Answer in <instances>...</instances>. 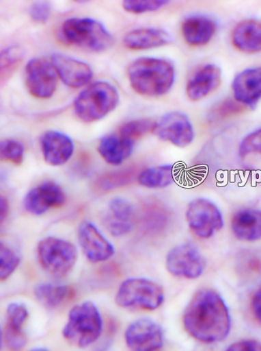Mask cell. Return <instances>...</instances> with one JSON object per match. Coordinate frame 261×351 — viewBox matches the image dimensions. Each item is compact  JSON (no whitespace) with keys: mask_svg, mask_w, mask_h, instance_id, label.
<instances>
[{"mask_svg":"<svg viewBox=\"0 0 261 351\" xmlns=\"http://www.w3.org/2000/svg\"><path fill=\"white\" fill-rule=\"evenodd\" d=\"M239 154L242 158L250 155L261 156V128L244 138L240 145Z\"/></svg>","mask_w":261,"mask_h":351,"instance_id":"obj_33","label":"cell"},{"mask_svg":"<svg viewBox=\"0 0 261 351\" xmlns=\"http://www.w3.org/2000/svg\"><path fill=\"white\" fill-rule=\"evenodd\" d=\"M25 75L27 88L32 96L48 99L55 93L58 73L52 61L45 58L32 59L27 64Z\"/></svg>","mask_w":261,"mask_h":351,"instance_id":"obj_9","label":"cell"},{"mask_svg":"<svg viewBox=\"0 0 261 351\" xmlns=\"http://www.w3.org/2000/svg\"><path fill=\"white\" fill-rule=\"evenodd\" d=\"M156 134L162 141L184 148L192 143L194 130L189 119L184 114L174 112L167 114L159 122Z\"/></svg>","mask_w":261,"mask_h":351,"instance_id":"obj_13","label":"cell"},{"mask_svg":"<svg viewBox=\"0 0 261 351\" xmlns=\"http://www.w3.org/2000/svg\"><path fill=\"white\" fill-rule=\"evenodd\" d=\"M102 321L99 309L91 301L73 307L63 330V336L79 348L91 346L100 338Z\"/></svg>","mask_w":261,"mask_h":351,"instance_id":"obj_3","label":"cell"},{"mask_svg":"<svg viewBox=\"0 0 261 351\" xmlns=\"http://www.w3.org/2000/svg\"><path fill=\"white\" fill-rule=\"evenodd\" d=\"M184 328L202 342L224 340L231 330V317L224 300L217 292L202 289L195 293L184 314Z\"/></svg>","mask_w":261,"mask_h":351,"instance_id":"obj_1","label":"cell"},{"mask_svg":"<svg viewBox=\"0 0 261 351\" xmlns=\"http://www.w3.org/2000/svg\"><path fill=\"white\" fill-rule=\"evenodd\" d=\"M35 295L40 303L50 308H59L76 295L75 289L67 285L40 284L35 289Z\"/></svg>","mask_w":261,"mask_h":351,"instance_id":"obj_25","label":"cell"},{"mask_svg":"<svg viewBox=\"0 0 261 351\" xmlns=\"http://www.w3.org/2000/svg\"><path fill=\"white\" fill-rule=\"evenodd\" d=\"M127 346L135 351H152L164 346V334L156 322L141 318L130 324L126 331Z\"/></svg>","mask_w":261,"mask_h":351,"instance_id":"obj_11","label":"cell"},{"mask_svg":"<svg viewBox=\"0 0 261 351\" xmlns=\"http://www.w3.org/2000/svg\"><path fill=\"white\" fill-rule=\"evenodd\" d=\"M10 214V203L9 201L5 197H1L0 199V221L1 223L7 218Z\"/></svg>","mask_w":261,"mask_h":351,"instance_id":"obj_40","label":"cell"},{"mask_svg":"<svg viewBox=\"0 0 261 351\" xmlns=\"http://www.w3.org/2000/svg\"><path fill=\"white\" fill-rule=\"evenodd\" d=\"M135 141L118 134L103 136L98 145L102 158L109 165L119 166L132 155Z\"/></svg>","mask_w":261,"mask_h":351,"instance_id":"obj_20","label":"cell"},{"mask_svg":"<svg viewBox=\"0 0 261 351\" xmlns=\"http://www.w3.org/2000/svg\"><path fill=\"white\" fill-rule=\"evenodd\" d=\"M135 210L133 204L122 198H114L109 206L105 225L113 236L121 237L133 230Z\"/></svg>","mask_w":261,"mask_h":351,"instance_id":"obj_19","label":"cell"},{"mask_svg":"<svg viewBox=\"0 0 261 351\" xmlns=\"http://www.w3.org/2000/svg\"><path fill=\"white\" fill-rule=\"evenodd\" d=\"M221 83V70L215 64H208L193 73L187 82L186 93L191 101H198L216 91Z\"/></svg>","mask_w":261,"mask_h":351,"instance_id":"obj_17","label":"cell"},{"mask_svg":"<svg viewBox=\"0 0 261 351\" xmlns=\"http://www.w3.org/2000/svg\"><path fill=\"white\" fill-rule=\"evenodd\" d=\"M165 300L162 288L156 283L141 278H133L122 282L117 293L115 301L122 308H139L156 310Z\"/></svg>","mask_w":261,"mask_h":351,"instance_id":"obj_7","label":"cell"},{"mask_svg":"<svg viewBox=\"0 0 261 351\" xmlns=\"http://www.w3.org/2000/svg\"><path fill=\"white\" fill-rule=\"evenodd\" d=\"M51 14V5L44 1L36 2L30 7L29 14L32 20L38 23H46Z\"/></svg>","mask_w":261,"mask_h":351,"instance_id":"obj_37","label":"cell"},{"mask_svg":"<svg viewBox=\"0 0 261 351\" xmlns=\"http://www.w3.org/2000/svg\"><path fill=\"white\" fill-rule=\"evenodd\" d=\"M169 3L166 0H126L122 6L128 12L143 14L157 11Z\"/></svg>","mask_w":261,"mask_h":351,"instance_id":"obj_30","label":"cell"},{"mask_svg":"<svg viewBox=\"0 0 261 351\" xmlns=\"http://www.w3.org/2000/svg\"><path fill=\"white\" fill-rule=\"evenodd\" d=\"M245 110H246V107L241 103L236 100L227 99L217 106L212 112V117L217 119H223L238 115Z\"/></svg>","mask_w":261,"mask_h":351,"instance_id":"obj_34","label":"cell"},{"mask_svg":"<svg viewBox=\"0 0 261 351\" xmlns=\"http://www.w3.org/2000/svg\"><path fill=\"white\" fill-rule=\"evenodd\" d=\"M62 32L68 43L94 52L108 50L113 38L101 23L91 19H70L65 21Z\"/></svg>","mask_w":261,"mask_h":351,"instance_id":"obj_5","label":"cell"},{"mask_svg":"<svg viewBox=\"0 0 261 351\" xmlns=\"http://www.w3.org/2000/svg\"><path fill=\"white\" fill-rule=\"evenodd\" d=\"M230 351H261V344L256 340H244L236 342L228 347Z\"/></svg>","mask_w":261,"mask_h":351,"instance_id":"obj_38","label":"cell"},{"mask_svg":"<svg viewBox=\"0 0 261 351\" xmlns=\"http://www.w3.org/2000/svg\"><path fill=\"white\" fill-rule=\"evenodd\" d=\"M119 94L106 82H97L81 92L74 102L76 115L85 122L99 121L117 108Z\"/></svg>","mask_w":261,"mask_h":351,"instance_id":"obj_4","label":"cell"},{"mask_svg":"<svg viewBox=\"0 0 261 351\" xmlns=\"http://www.w3.org/2000/svg\"><path fill=\"white\" fill-rule=\"evenodd\" d=\"M233 45L242 52L256 53L261 52V21H243L232 32Z\"/></svg>","mask_w":261,"mask_h":351,"instance_id":"obj_22","label":"cell"},{"mask_svg":"<svg viewBox=\"0 0 261 351\" xmlns=\"http://www.w3.org/2000/svg\"><path fill=\"white\" fill-rule=\"evenodd\" d=\"M216 23L204 16H192L184 21L182 32L185 42L194 47L206 45L215 36Z\"/></svg>","mask_w":261,"mask_h":351,"instance_id":"obj_21","label":"cell"},{"mask_svg":"<svg viewBox=\"0 0 261 351\" xmlns=\"http://www.w3.org/2000/svg\"><path fill=\"white\" fill-rule=\"evenodd\" d=\"M186 218L191 231L202 239L211 238L224 224L221 211L215 203L204 198L189 204Z\"/></svg>","mask_w":261,"mask_h":351,"instance_id":"obj_8","label":"cell"},{"mask_svg":"<svg viewBox=\"0 0 261 351\" xmlns=\"http://www.w3.org/2000/svg\"><path fill=\"white\" fill-rule=\"evenodd\" d=\"M251 308L255 319L261 324V287L256 290L251 298Z\"/></svg>","mask_w":261,"mask_h":351,"instance_id":"obj_39","label":"cell"},{"mask_svg":"<svg viewBox=\"0 0 261 351\" xmlns=\"http://www.w3.org/2000/svg\"><path fill=\"white\" fill-rule=\"evenodd\" d=\"M20 264V258L17 253L1 243L0 248V278L5 280L15 271Z\"/></svg>","mask_w":261,"mask_h":351,"instance_id":"obj_29","label":"cell"},{"mask_svg":"<svg viewBox=\"0 0 261 351\" xmlns=\"http://www.w3.org/2000/svg\"><path fill=\"white\" fill-rule=\"evenodd\" d=\"M52 62L61 80L69 87H83L93 77V71L87 64L72 57L55 53L52 56Z\"/></svg>","mask_w":261,"mask_h":351,"instance_id":"obj_16","label":"cell"},{"mask_svg":"<svg viewBox=\"0 0 261 351\" xmlns=\"http://www.w3.org/2000/svg\"><path fill=\"white\" fill-rule=\"evenodd\" d=\"M176 171L172 165L146 169L138 175V182L148 189H165L175 181Z\"/></svg>","mask_w":261,"mask_h":351,"instance_id":"obj_26","label":"cell"},{"mask_svg":"<svg viewBox=\"0 0 261 351\" xmlns=\"http://www.w3.org/2000/svg\"><path fill=\"white\" fill-rule=\"evenodd\" d=\"M232 228L236 238L247 242L261 239V211L247 209L236 213L232 218Z\"/></svg>","mask_w":261,"mask_h":351,"instance_id":"obj_24","label":"cell"},{"mask_svg":"<svg viewBox=\"0 0 261 351\" xmlns=\"http://www.w3.org/2000/svg\"><path fill=\"white\" fill-rule=\"evenodd\" d=\"M78 238L84 254L92 263H102L113 255V245L92 223L85 221L80 225Z\"/></svg>","mask_w":261,"mask_h":351,"instance_id":"obj_14","label":"cell"},{"mask_svg":"<svg viewBox=\"0 0 261 351\" xmlns=\"http://www.w3.org/2000/svg\"><path fill=\"white\" fill-rule=\"evenodd\" d=\"M1 157L15 166L20 165L23 160L24 149L23 145L16 141L5 140L0 145Z\"/></svg>","mask_w":261,"mask_h":351,"instance_id":"obj_32","label":"cell"},{"mask_svg":"<svg viewBox=\"0 0 261 351\" xmlns=\"http://www.w3.org/2000/svg\"><path fill=\"white\" fill-rule=\"evenodd\" d=\"M133 178L134 174L129 171L105 175L96 182V189L102 192H107L129 184Z\"/></svg>","mask_w":261,"mask_h":351,"instance_id":"obj_28","label":"cell"},{"mask_svg":"<svg viewBox=\"0 0 261 351\" xmlns=\"http://www.w3.org/2000/svg\"><path fill=\"white\" fill-rule=\"evenodd\" d=\"M206 263L199 250L191 243H183L171 250L167 256L168 271L177 277L197 279L205 270Z\"/></svg>","mask_w":261,"mask_h":351,"instance_id":"obj_10","label":"cell"},{"mask_svg":"<svg viewBox=\"0 0 261 351\" xmlns=\"http://www.w3.org/2000/svg\"><path fill=\"white\" fill-rule=\"evenodd\" d=\"M128 77L136 93L146 96H161L172 88L175 69L167 60L142 57L130 64Z\"/></svg>","mask_w":261,"mask_h":351,"instance_id":"obj_2","label":"cell"},{"mask_svg":"<svg viewBox=\"0 0 261 351\" xmlns=\"http://www.w3.org/2000/svg\"><path fill=\"white\" fill-rule=\"evenodd\" d=\"M157 125V122L151 119L130 121L120 128L119 134L128 140L136 141L138 138L154 133Z\"/></svg>","mask_w":261,"mask_h":351,"instance_id":"obj_27","label":"cell"},{"mask_svg":"<svg viewBox=\"0 0 261 351\" xmlns=\"http://www.w3.org/2000/svg\"><path fill=\"white\" fill-rule=\"evenodd\" d=\"M9 323L13 328L21 329L23 324L27 320L29 311L23 304L12 303L7 308Z\"/></svg>","mask_w":261,"mask_h":351,"instance_id":"obj_35","label":"cell"},{"mask_svg":"<svg viewBox=\"0 0 261 351\" xmlns=\"http://www.w3.org/2000/svg\"><path fill=\"white\" fill-rule=\"evenodd\" d=\"M234 99L251 108L261 100V68L244 70L233 81Z\"/></svg>","mask_w":261,"mask_h":351,"instance_id":"obj_18","label":"cell"},{"mask_svg":"<svg viewBox=\"0 0 261 351\" xmlns=\"http://www.w3.org/2000/svg\"><path fill=\"white\" fill-rule=\"evenodd\" d=\"M4 339L8 347L17 350L25 347L27 341L25 335L23 334L21 329L13 328L10 324H8L5 328Z\"/></svg>","mask_w":261,"mask_h":351,"instance_id":"obj_36","label":"cell"},{"mask_svg":"<svg viewBox=\"0 0 261 351\" xmlns=\"http://www.w3.org/2000/svg\"><path fill=\"white\" fill-rule=\"evenodd\" d=\"M66 197L61 187L53 182H45L31 189L23 200L29 214L40 216L52 208L61 207Z\"/></svg>","mask_w":261,"mask_h":351,"instance_id":"obj_12","label":"cell"},{"mask_svg":"<svg viewBox=\"0 0 261 351\" xmlns=\"http://www.w3.org/2000/svg\"><path fill=\"white\" fill-rule=\"evenodd\" d=\"M23 54L18 47H12L6 49L1 56V78H9L22 61Z\"/></svg>","mask_w":261,"mask_h":351,"instance_id":"obj_31","label":"cell"},{"mask_svg":"<svg viewBox=\"0 0 261 351\" xmlns=\"http://www.w3.org/2000/svg\"><path fill=\"white\" fill-rule=\"evenodd\" d=\"M38 256L40 265L48 274L56 278H63L74 267L78 252L72 243L48 237L40 241Z\"/></svg>","mask_w":261,"mask_h":351,"instance_id":"obj_6","label":"cell"},{"mask_svg":"<svg viewBox=\"0 0 261 351\" xmlns=\"http://www.w3.org/2000/svg\"><path fill=\"white\" fill-rule=\"evenodd\" d=\"M171 36L165 30L154 28L138 29L130 31L124 38V46L130 50L141 51L166 45Z\"/></svg>","mask_w":261,"mask_h":351,"instance_id":"obj_23","label":"cell"},{"mask_svg":"<svg viewBox=\"0 0 261 351\" xmlns=\"http://www.w3.org/2000/svg\"><path fill=\"white\" fill-rule=\"evenodd\" d=\"M40 144L45 161L54 167L66 163L74 152L71 138L57 130L45 132L40 138Z\"/></svg>","mask_w":261,"mask_h":351,"instance_id":"obj_15","label":"cell"}]
</instances>
